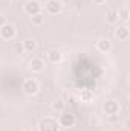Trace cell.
Masks as SVG:
<instances>
[{"label":"cell","instance_id":"1","mask_svg":"<svg viewBox=\"0 0 130 131\" xmlns=\"http://www.w3.org/2000/svg\"><path fill=\"white\" fill-rule=\"evenodd\" d=\"M38 131H60V124L52 116H44L38 122Z\"/></svg>","mask_w":130,"mask_h":131},{"label":"cell","instance_id":"2","mask_svg":"<svg viewBox=\"0 0 130 131\" xmlns=\"http://www.w3.org/2000/svg\"><path fill=\"white\" fill-rule=\"evenodd\" d=\"M22 90H23L25 95H28V96H34V95L38 93V90H40V84H38V81H37L35 78H25L23 82H22Z\"/></svg>","mask_w":130,"mask_h":131},{"label":"cell","instance_id":"3","mask_svg":"<svg viewBox=\"0 0 130 131\" xmlns=\"http://www.w3.org/2000/svg\"><path fill=\"white\" fill-rule=\"evenodd\" d=\"M58 124H60V127H63V128H72V127H75V124H77V117H75V114H73L72 111L63 110V111L60 113V116H58Z\"/></svg>","mask_w":130,"mask_h":131},{"label":"cell","instance_id":"4","mask_svg":"<svg viewBox=\"0 0 130 131\" xmlns=\"http://www.w3.org/2000/svg\"><path fill=\"white\" fill-rule=\"evenodd\" d=\"M103 110L107 116H118L119 114V110H121V105L116 99H107L104 104H103Z\"/></svg>","mask_w":130,"mask_h":131},{"label":"cell","instance_id":"5","mask_svg":"<svg viewBox=\"0 0 130 131\" xmlns=\"http://www.w3.org/2000/svg\"><path fill=\"white\" fill-rule=\"evenodd\" d=\"M17 35V28L12 25V23H6L0 28V38L2 40H6V41H11L14 40Z\"/></svg>","mask_w":130,"mask_h":131},{"label":"cell","instance_id":"6","mask_svg":"<svg viewBox=\"0 0 130 131\" xmlns=\"http://www.w3.org/2000/svg\"><path fill=\"white\" fill-rule=\"evenodd\" d=\"M23 11H25L26 15L32 17L35 14L41 12V3L38 0H26L25 5H23Z\"/></svg>","mask_w":130,"mask_h":131},{"label":"cell","instance_id":"7","mask_svg":"<svg viewBox=\"0 0 130 131\" xmlns=\"http://www.w3.org/2000/svg\"><path fill=\"white\" fill-rule=\"evenodd\" d=\"M44 9L51 15H57L63 11V2L61 0H48L44 5Z\"/></svg>","mask_w":130,"mask_h":131},{"label":"cell","instance_id":"8","mask_svg":"<svg viewBox=\"0 0 130 131\" xmlns=\"http://www.w3.org/2000/svg\"><path fill=\"white\" fill-rule=\"evenodd\" d=\"M29 70L32 72V73H41L43 70H44V61H43V58H38V57H35L32 58L31 61H29Z\"/></svg>","mask_w":130,"mask_h":131},{"label":"cell","instance_id":"9","mask_svg":"<svg viewBox=\"0 0 130 131\" xmlns=\"http://www.w3.org/2000/svg\"><path fill=\"white\" fill-rule=\"evenodd\" d=\"M95 47H97L98 52L101 53H107L112 50V41L109 38H99L97 43H95Z\"/></svg>","mask_w":130,"mask_h":131},{"label":"cell","instance_id":"10","mask_svg":"<svg viewBox=\"0 0 130 131\" xmlns=\"http://www.w3.org/2000/svg\"><path fill=\"white\" fill-rule=\"evenodd\" d=\"M115 37L119 40V41H126V40H129L130 37V29L129 26L124 23V25H119L116 29H115Z\"/></svg>","mask_w":130,"mask_h":131},{"label":"cell","instance_id":"11","mask_svg":"<svg viewBox=\"0 0 130 131\" xmlns=\"http://www.w3.org/2000/svg\"><path fill=\"white\" fill-rule=\"evenodd\" d=\"M48 60H49V63H52V64L60 63V61L63 60V53H61L60 50H51V52L48 53Z\"/></svg>","mask_w":130,"mask_h":131},{"label":"cell","instance_id":"12","mask_svg":"<svg viewBox=\"0 0 130 131\" xmlns=\"http://www.w3.org/2000/svg\"><path fill=\"white\" fill-rule=\"evenodd\" d=\"M118 12L115 11V9H109L107 11V14H106V21L109 23V25H116L118 23Z\"/></svg>","mask_w":130,"mask_h":131},{"label":"cell","instance_id":"13","mask_svg":"<svg viewBox=\"0 0 130 131\" xmlns=\"http://www.w3.org/2000/svg\"><path fill=\"white\" fill-rule=\"evenodd\" d=\"M44 20H46V15L43 12H38V14H35V15L31 17L32 26H41V25H44Z\"/></svg>","mask_w":130,"mask_h":131},{"label":"cell","instance_id":"14","mask_svg":"<svg viewBox=\"0 0 130 131\" xmlns=\"http://www.w3.org/2000/svg\"><path fill=\"white\" fill-rule=\"evenodd\" d=\"M23 43V47H25V52H34L37 49V41L34 38H26Z\"/></svg>","mask_w":130,"mask_h":131},{"label":"cell","instance_id":"15","mask_svg":"<svg viewBox=\"0 0 130 131\" xmlns=\"http://www.w3.org/2000/svg\"><path fill=\"white\" fill-rule=\"evenodd\" d=\"M116 12H118V18H119V20H123L124 23H127V21H129V18H130V11H129V8H127V6H123V8H119Z\"/></svg>","mask_w":130,"mask_h":131},{"label":"cell","instance_id":"16","mask_svg":"<svg viewBox=\"0 0 130 131\" xmlns=\"http://www.w3.org/2000/svg\"><path fill=\"white\" fill-rule=\"evenodd\" d=\"M78 96L81 99V102H90L94 99V93L90 90H87V89H83V90H80Z\"/></svg>","mask_w":130,"mask_h":131},{"label":"cell","instance_id":"17","mask_svg":"<svg viewBox=\"0 0 130 131\" xmlns=\"http://www.w3.org/2000/svg\"><path fill=\"white\" fill-rule=\"evenodd\" d=\"M51 108H52L54 111H57V113H61L63 110H66V102L63 99H57V101H54V102L51 104Z\"/></svg>","mask_w":130,"mask_h":131},{"label":"cell","instance_id":"18","mask_svg":"<svg viewBox=\"0 0 130 131\" xmlns=\"http://www.w3.org/2000/svg\"><path fill=\"white\" fill-rule=\"evenodd\" d=\"M12 52H14V53H23V52H25L23 43H20V41H15V43L12 44Z\"/></svg>","mask_w":130,"mask_h":131},{"label":"cell","instance_id":"19","mask_svg":"<svg viewBox=\"0 0 130 131\" xmlns=\"http://www.w3.org/2000/svg\"><path fill=\"white\" fill-rule=\"evenodd\" d=\"M8 23V20H6V17L5 15H0V28L3 26V25H6Z\"/></svg>","mask_w":130,"mask_h":131},{"label":"cell","instance_id":"20","mask_svg":"<svg viewBox=\"0 0 130 131\" xmlns=\"http://www.w3.org/2000/svg\"><path fill=\"white\" fill-rule=\"evenodd\" d=\"M94 3L95 5H103V3H106V0H94Z\"/></svg>","mask_w":130,"mask_h":131},{"label":"cell","instance_id":"21","mask_svg":"<svg viewBox=\"0 0 130 131\" xmlns=\"http://www.w3.org/2000/svg\"><path fill=\"white\" fill-rule=\"evenodd\" d=\"M14 2H20V0H14Z\"/></svg>","mask_w":130,"mask_h":131}]
</instances>
